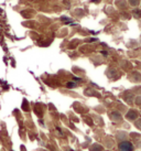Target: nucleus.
<instances>
[{
    "mask_svg": "<svg viewBox=\"0 0 141 151\" xmlns=\"http://www.w3.org/2000/svg\"><path fill=\"white\" fill-rule=\"evenodd\" d=\"M119 151H133V146L129 141H124L119 145Z\"/></svg>",
    "mask_w": 141,
    "mask_h": 151,
    "instance_id": "nucleus-1",
    "label": "nucleus"
},
{
    "mask_svg": "<svg viewBox=\"0 0 141 151\" xmlns=\"http://www.w3.org/2000/svg\"><path fill=\"white\" fill-rule=\"evenodd\" d=\"M138 117V113L136 110H129L128 114H127V118L130 119V120H133V119H137Z\"/></svg>",
    "mask_w": 141,
    "mask_h": 151,
    "instance_id": "nucleus-2",
    "label": "nucleus"
},
{
    "mask_svg": "<svg viewBox=\"0 0 141 151\" xmlns=\"http://www.w3.org/2000/svg\"><path fill=\"white\" fill-rule=\"evenodd\" d=\"M110 116H112V119H116V120H118V119H120V118H121V116L117 113V111H114V113H112V115H110Z\"/></svg>",
    "mask_w": 141,
    "mask_h": 151,
    "instance_id": "nucleus-3",
    "label": "nucleus"
},
{
    "mask_svg": "<svg viewBox=\"0 0 141 151\" xmlns=\"http://www.w3.org/2000/svg\"><path fill=\"white\" fill-rule=\"evenodd\" d=\"M101 150H103V148L99 145H94L93 148H91V151H101Z\"/></svg>",
    "mask_w": 141,
    "mask_h": 151,
    "instance_id": "nucleus-4",
    "label": "nucleus"
},
{
    "mask_svg": "<svg viewBox=\"0 0 141 151\" xmlns=\"http://www.w3.org/2000/svg\"><path fill=\"white\" fill-rule=\"evenodd\" d=\"M130 4H132V6H137L139 4V0H130Z\"/></svg>",
    "mask_w": 141,
    "mask_h": 151,
    "instance_id": "nucleus-5",
    "label": "nucleus"
},
{
    "mask_svg": "<svg viewBox=\"0 0 141 151\" xmlns=\"http://www.w3.org/2000/svg\"><path fill=\"white\" fill-rule=\"evenodd\" d=\"M136 126H137L138 128H139V129H141V119L139 120V122H136Z\"/></svg>",
    "mask_w": 141,
    "mask_h": 151,
    "instance_id": "nucleus-6",
    "label": "nucleus"
},
{
    "mask_svg": "<svg viewBox=\"0 0 141 151\" xmlns=\"http://www.w3.org/2000/svg\"><path fill=\"white\" fill-rule=\"evenodd\" d=\"M67 87H75V84L74 83H68V84H67Z\"/></svg>",
    "mask_w": 141,
    "mask_h": 151,
    "instance_id": "nucleus-7",
    "label": "nucleus"
}]
</instances>
